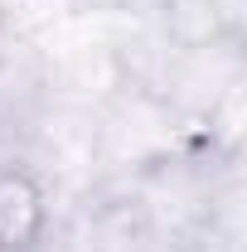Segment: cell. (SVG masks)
<instances>
[{
  "mask_svg": "<svg viewBox=\"0 0 247 252\" xmlns=\"http://www.w3.org/2000/svg\"><path fill=\"white\" fill-rule=\"evenodd\" d=\"M54 233V194L25 160H0V252H44Z\"/></svg>",
  "mask_w": 247,
  "mask_h": 252,
  "instance_id": "1",
  "label": "cell"
}]
</instances>
